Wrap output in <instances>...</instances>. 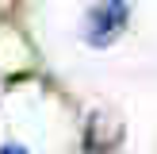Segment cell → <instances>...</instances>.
<instances>
[{"mask_svg": "<svg viewBox=\"0 0 157 154\" xmlns=\"http://www.w3.org/2000/svg\"><path fill=\"white\" fill-rule=\"evenodd\" d=\"M127 19H130V12L123 0H100L88 12V19H84V38L92 46H111L127 31Z\"/></svg>", "mask_w": 157, "mask_h": 154, "instance_id": "obj_1", "label": "cell"}, {"mask_svg": "<svg viewBox=\"0 0 157 154\" xmlns=\"http://www.w3.org/2000/svg\"><path fill=\"white\" fill-rule=\"evenodd\" d=\"M119 139H123L119 120H111L107 112H92L88 131H84V143H88V150H111Z\"/></svg>", "mask_w": 157, "mask_h": 154, "instance_id": "obj_2", "label": "cell"}, {"mask_svg": "<svg viewBox=\"0 0 157 154\" xmlns=\"http://www.w3.org/2000/svg\"><path fill=\"white\" fill-rule=\"evenodd\" d=\"M0 154H27V150H23V146H15V143H8V146H4Z\"/></svg>", "mask_w": 157, "mask_h": 154, "instance_id": "obj_3", "label": "cell"}]
</instances>
